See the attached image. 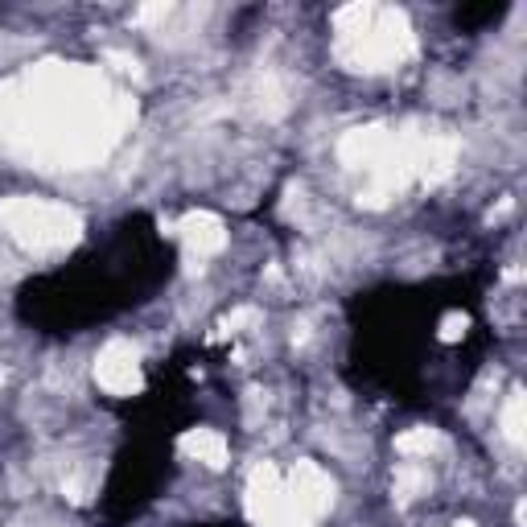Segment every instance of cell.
Listing matches in <instances>:
<instances>
[{
  "label": "cell",
  "mask_w": 527,
  "mask_h": 527,
  "mask_svg": "<svg viewBox=\"0 0 527 527\" xmlns=\"http://www.w3.org/2000/svg\"><path fill=\"white\" fill-rule=\"evenodd\" d=\"M136 379V355L124 346V342H116V346H108L103 350V359H99V383L103 388H128V383Z\"/></svg>",
  "instance_id": "cell-1"
}]
</instances>
